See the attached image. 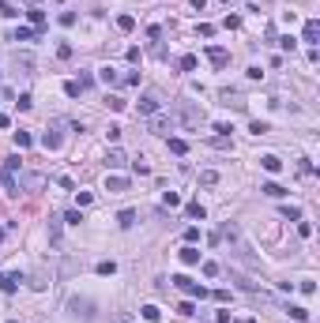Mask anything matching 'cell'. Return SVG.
<instances>
[{
    "mask_svg": "<svg viewBox=\"0 0 320 323\" xmlns=\"http://www.w3.org/2000/svg\"><path fill=\"white\" fill-rule=\"evenodd\" d=\"M147 128H151L155 136H170V132L177 128V120H174V113H162V109H159L151 120H147Z\"/></svg>",
    "mask_w": 320,
    "mask_h": 323,
    "instance_id": "cell-4",
    "label": "cell"
},
{
    "mask_svg": "<svg viewBox=\"0 0 320 323\" xmlns=\"http://www.w3.org/2000/svg\"><path fill=\"white\" fill-rule=\"evenodd\" d=\"M12 64H15V71H19V75H34V56H30V53H15Z\"/></svg>",
    "mask_w": 320,
    "mask_h": 323,
    "instance_id": "cell-9",
    "label": "cell"
},
{
    "mask_svg": "<svg viewBox=\"0 0 320 323\" xmlns=\"http://www.w3.org/2000/svg\"><path fill=\"white\" fill-rule=\"evenodd\" d=\"M218 240H226V244H230V252L237 255L241 263H249V267H260V259L252 255V248H249V240H245V233H241V225H237V222H226V225H222Z\"/></svg>",
    "mask_w": 320,
    "mask_h": 323,
    "instance_id": "cell-1",
    "label": "cell"
},
{
    "mask_svg": "<svg viewBox=\"0 0 320 323\" xmlns=\"http://www.w3.org/2000/svg\"><path fill=\"white\" fill-rule=\"evenodd\" d=\"M204 4H207V0H192V8H196V12H204Z\"/></svg>",
    "mask_w": 320,
    "mask_h": 323,
    "instance_id": "cell-53",
    "label": "cell"
},
{
    "mask_svg": "<svg viewBox=\"0 0 320 323\" xmlns=\"http://www.w3.org/2000/svg\"><path fill=\"white\" fill-rule=\"evenodd\" d=\"M260 192H264V196H271V199H283V196H286V188H283V184H275V181L260 184Z\"/></svg>",
    "mask_w": 320,
    "mask_h": 323,
    "instance_id": "cell-19",
    "label": "cell"
},
{
    "mask_svg": "<svg viewBox=\"0 0 320 323\" xmlns=\"http://www.w3.org/2000/svg\"><path fill=\"white\" fill-rule=\"evenodd\" d=\"M211 147H218V151H226V147H230V136H215V139H211Z\"/></svg>",
    "mask_w": 320,
    "mask_h": 323,
    "instance_id": "cell-48",
    "label": "cell"
},
{
    "mask_svg": "<svg viewBox=\"0 0 320 323\" xmlns=\"http://www.w3.org/2000/svg\"><path fill=\"white\" fill-rule=\"evenodd\" d=\"M200 184H207V188L218 184V173H215V169H204V173H200Z\"/></svg>",
    "mask_w": 320,
    "mask_h": 323,
    "instance_id": "cell-34",
    "label": "cell"
},
{
    "mask_svg": "<svg viewBox=\"0 0 320 323\" xmlns=\"http://www.w3.org/2000/svg\"><path fill=\"white\" fill-rule=\"evenodd\" d=\"M64 94H68V98H79L83 90H79V83H75V79H68V83H64Z\"/></svg>",
    "mask_w": 320,
    "mask_h": 323,
    "instance_id": "cell-37",
    "label": "cell"
},
{
    "mask_svg": "<svg viewBox=\"0 0 320 323\" xmlns=\"http://www.w3.org/2000/svg\"><path fill=\"white\" fill-rule=\"evenodd\" d=\"M34 38H38V30H34V27H15L12 30V42H34Z\"/></svg>",
    "mask_w": 320,
    "mask_h": 323,
    "instance_id": "cell-17",
    "label": "cell"
},
{
    "mask_svg": "<svg viewBox=\"0 0 320 323\" xmlns=\"http://www.w3.org/2000/svg\"><path fill=\"white\" fill-rule=\"evenodd\" d=\"M207 60H211L215 68H226V64H230V53H226L222 45H207Z\"/></svg>",
    "mask_w": 320,
    "mask_h": 323,
    "instance_id": "cell-10",
    "label": "cell"
},
{
    "mask_svg": "<svg viewBox=\"0 0 320 323\" xmlns=\"http://www.w3.org/2000/svg\"><path fill=\"white\" fill-rule=\"evenodd\" d=\"M279 45H283L286 53H294V49H298V38H290V34H286V38H279Z\"/></svg>",
    "mask_w": 320,
    "mask_h": 323,
    "instance_id": "cell-42",
    "label": "cell"
},
{
    "mask_svg": "<svg viewBox=\"0 0 320 323\" xmlns=\"http://www.w3.org/2000/svg\"><path fill=\"white\" fill-rule=\"evenodd\" d=\"M27 15H30V27H34V30H42V27H45V12H42V8H30Z\"/></svg>",
    "mask_w": 320,
    "mask_h": 323,
    "instance_id": "cell-24",
    "label": "cell"
},
{
    "mask_svg": "<svg viewBox=\"0 0 320 323\" xmlns=\"http://www.w3.org/2000/svg\"><path fill=\"white\" fill-rule=\"evenodd\" d=\"M57 23H60V27H75V12H60Z\"/></svg>",
    "mask_w": 320,
    "mask_h": 323,
    "instance_id": "cell-41",
    "label": "cell"
},
{
    "mask_svg": "<svg viewBox=\"0 0 320 323\" xmlns=\"http://www.w3.org/2000/svg\"><path fill=\"white\" fill-rule=\"evenodd\" d=\"M106 192H109V196L128 192V177H106Z\"/></svg>",
    "mask_w": 320,
    "mask_h": 323,
    "instance_id": "cell-13",
    "label": "cell"
},
{
    "mask_svg": "<svg viewBox=\"0 0 320 323\" xmlns=\"http://www.w3.org/2000/svg\"><path fill=\"white\" fill-rule=\"evenodd\" d=\"M0 289H4V274H0Z\"/></svg>",
    "mask_w": 320,
    "mask_h": 323,
    "instance_id": "cell-56",
    "label": "cell"
},
{
    "mask_svg": "<svg viewBox=\"0 0 320 323\" xmlns=\"http://www.w3.org/2000/svg\"><path fill=\"white\" fill-rule=\"evenodd\" d=\"M286 312H290V320H298V323L309 320V308H302V305H286Z\"/></svg>",
    "mask_w": 320,
    "mask_h": 323,
    "instance_id": "cell-26",
    "label": "cell"
},
{
    "mask_svg": "<svg viewBox=\"0 0 320 323\" xmlns=\"http://www.w3.org/2000/svg\"><path fill=\"white\" fill-rule=\"evenodd\" d=\"M170 151H174V154H189V143L185 139H170Z\"/></svg>",
    "mask_w": 320,
    "mask_h": 323,
    "instance_id": "cell-36",
    "label": "cell"
},
{
    "mask_svg": "<svg viewBox=\"0 0 320 323\" xmlns=\"http://www.w3.org/2000/svg\"><path fill=\"white\" fill-rule=\"evenodd\" d=\"M177 312H181V316H196V305H192V301H181V305H177Z\"/></svg>",
    "mask_w": 320,
    "mask_h": 323,
    "instance_id": "cell-45",
    "label": "cell"
},
{
    "mask_svg": "<svg viewBox=\"0 0 320 323\" xmlns=\"http://www.w3.org/2000/svg\"><path fill=\"white\" fill-rule=\"evenodd\" d=\"M302 42H305L309 49L320 42V23H317V19H309V23H305V30H302Z\"/></svg>",
    "mask_w": 320,
    "mask_h": 323,
    "instance_id": "cell-11",
    "label": "cell"
},
{
    "mask_svg": "<svg viewBox=\"0 0 320 323\" xmlns=\"http://www.w3.org/2000/svg\"><path fill=\"white\" fill-rule=\"evenodd\" d=\"M0 240H4V229H0Z\"/></svg>",
    "mask_w": 320,
    "mask_h": 323,
    "instance_id": "cell-57",
    "label": "cell"
},
{
    "mask_svg": "<svg viewBox=\"0 0 320 323\" xmlns=\"http://www.w3.org/2000/svg\"><path fill=\"white\" fill-rule=\"evenodd\" d=\"M106 105H109L113 113H121L124 105H128V102H124V98H117V94H109V98H106Z\"/></svg>",
    "mask_w": 320,
    "mask_h": 323,
    "instance_id": "cell-32",
    "label": "cell"
},
{
    "mask_svg": "<svg viewBox=\"0 0 320 323\" xmlns=\"http://www.w3.org/2000/svg\"><path fill=\"white\" fill-rule=\"evenodd\" d=\"M218 271H222V267H218V263H215V259H207V263H204V274H207V278H215V274H218Z\"/></svg>",
    "mask_w": 320,
    "mask_h": 323,
    "instance_id": "cell-46",
    "label": "cell"
},
{
    "mask_svg": "<svg viewBox=\"0 0 320 323\" xmlns=\"http://www.w3.org/2000/svg\"><path fill=\"white\" fill-rule=\"evenodd\" d=\"M249 132H252V136H267V132H271V124H267V120H252V124H249Z\"/></svg>",
    "mask_w": 320,
    "mask_h": 323,
    "instance_id": "cell-31",
    "label": "cell"
},
{
    "mask_svg": "<svg viewBox=\"0 0 320 323\" xmlns=\"http://www.w3.org/2000/svg\"><path fill=\"white\" fill-rule=\"evenodd\" d=\"M19 282H27V274H23V271H15V274H4V293H15V289H19Z\"/></svg>",
    "mask_w": 320,
    "mask_h": 323,
    "instance_id": "cell-16",
    "label": "cell"
},
{
    "mask_svg": "<svg viewBox=\"0 0 320 323\" xmlns=\"http://www.w3.org/2000/svg\"><path fill=\"white\" fill-rule=\"evenodd\" d=\"M8 124H12V120H8V117H4V113H0V128H8Z\"/></svg>",
    "mask_w": 320,
    "mask_h": 323,
    "instance_id": "cell-54",
    "label": "cell"
},
{
    "mask_svg": "<svg viewBox=\"0 0 320 323\" xmlns=\"http://www.w3.org/2000/svg\"><path fill=\"white\" fill-rule=\"evenodd\" d=\"M0 184H4V192H8V196H15V192H19L15 173H12V169H4V166H0Z\"/></svg>",
    "mask_w": 320,
    "mask_h": 323,
    "instance_id": "cell-14",
    "label": "cell"
},
{
    "mask_svg": "<svg viewBox=\"0 0 320 323\" xmlns=\"http://www.w3.org/2000/svg\"><path fill=\"white\" fill-rule=\"evenodd\" d=\"M106 166H109V169H121V166H128V154H124L121 147H109V154H106Z\"/></svg>",
    "mask_w": 320,
    "mask_h": 323,
    "instance_id": "cell-12",
    "label": "cell"
},
{
    "mask_svg": "<svg viewBox=\"0 0 320 323\" xmlns=\"http://www.w3.org/2000/svg\"><path fill=\"white\" fill-rule=\"evenodd\" d=\"M260 166L267 169V173H279V169H283V158L279 154H260Z\"/></svg>",
    "mask_w": 320,
    "mask_h": 323,
    "instance_id": "cell-18",
    "label": "cell"
},
{
    "mask_svg": "<svg viewBox=\"0 0 320 323\" xmlns=\"http://www.w3.org/2000/svg\"><path fill=\"white\" fill-rule=\"evenodd\" d=\"M196 240H200V229H196V225H189V229H185V244H196Z\"/></svg>",
    "mask_w": 320,
    "mask_h": 323,
    "instance_id": "cell-44",
    "label": "cell"
},
{
    "mask_svg": "<svg viewBox=\"0 0 320 323\" xmlns=\"http://www.w3.org/2000/svg\"><path fill=\"white\" fill-rule=\"evenodd\" d=\"M94 271H98L102 278H113V274H117V263H113V259H102V263H98Z\"/></svg>",
    "mask_w": 320,
    "mask_h": 323,
    "instance_id": "cell-25",
    "label": "cell"
},
{
    "mask_svg": "<svg viewBox=\"0 0 320 323\" xmlns=\"http://www.w3.org/2000/svg\"><path fill=\"white\" fill-rule=\"evenodd\" d=\"M185 214H189V218H200V222H204V218H207L204 203H189V207H185Z\"/></svg>",
    "mask_w": 320,
    "mask_h": 323,
    "instance_id": "cell-28",
    "label": "cell"
},
{
    "mask_svg": "<svg viewBox=\"0 0 320 323\" xmlns=\"http://www.w3.org/2000/svg\"><path fill=\"white\" fill-rule=\"evenodd\" d=\"M117 225H121V229L136 225V211H121V214H117Z\"/></svg>",
    "mask_w": 320,
    "mask_h": 323,
    "instance_id": "cell-29",
    "label": "cell"
},
{
    "mask_svg": "<svg viewBox=\"0 0 320 323\" xmlns=\"http://www.w3.org/2000/svg\"><path fill=\"white\" fill-rule=\"evenodd\" d=\"M12 323H15V320H12Z\"/></svg>",
    "mask_w": 320,
    "mask_h": 323,
    "instance_id": "cell-59",
    "label": "cell"
},
{
    "mask_svg": "<svg viewBox=\"0 0 320 323\" xmlns=\"http://www.w3.org/2000/svg\"><path fill=\"white\" fill-rule=\"evenodd\" d=\"M27 4H30V8H38V0H27Z\"/></svg>",
    "mask_w": 320,
    "mask_h": 323,
    "instance_id": "cell-55",
    "label": "cell"
},
{
    "mask_svg": "<svg viewBox=\"0 0 320 323\" xmlns=\"http://www.w3.org/2000/svg\"><path fill=\"white\" fill-rule=\"evenodd\" d=\"M75 83H79V90H90V86H94V75H79Z\"/></svg>",
    "mask_w": 320,
    "mask_h": 323,
    "instance_id": "cell-47",
    "label": "cell"
},
{
    "mask_svg": "<svg viewBox=\"0 0 320 323\" xmlns=\"http://www.w3.org/2000/svg\"><path fill=\"white\" fill-rule=\"evenodd\" d=\"M298 173H302V177H313V162H309V158H302V162H298Z\"/></svg>",
    "mask_w": 320,
    "mask_h": 323,
    "instance_id": "cell-43",
    "label": "cell"
},
{
    "mask_svg": "<svg viewBox=\"0 0 320 323\" xmlns=\"http://www.w3.org/2000/svg\"><path fill=\"white\" fill-rule=\"evenodd\" d=\"M181 68H185V71H196V56H192V53L181 56Z\"/></svg>",
    "mask_w": 320,
    "mask_h": 323,
    "instance_id": "cell-49",
    "label": "cell"
},
{
    "mask_svg": "<svg viewBox=\"0 0 320 323\" xmlns=\"http://www.w3.org/2000/svg\"><path fill=\"white\" fill-rule=\"evenodd\" d=\"M132 27H136L132 15H117V30H132Z\"/></svg>",
    "mask_w": 320,
    "mask_h": 323,
    "instance_id": "cell-35",
    "label": "cell"
},
{
    "mask_svg": "<svg viewBox=\"0 0 320 323\" xmlns=\"http://www.w3.org/2000/svg\"><path fill=\"white\" fill-rule=\"evenodd\" d=\"M64 222H68V225H79V222H83V214H79V211H68V214H64Z\"/></svg>",
    "mask_w": 320,
    "mask_h": 323,
    "instance_id": "cell-50",
    "label": "cell"
},
{
    "mask_svg": "<svg viewBox=\"0 0 320 323\" xmlns=\"http://www.w3.org/2000/svg\"><path fill=\"white\" fill-rule=\"evenodd\" d=\"M230 282H233V286H237V289H241V293H249V297H260V301H267V305H275V297L267 293V289H260L256 282L249 278V274H241V271H237V267H230Z\"/></svg>",
    "mask_w": 320,
    "mask_h": 323,
    "instance_id": "cell-3",
    "label": "cell"
},
{
    "mask_svg": "<svg viewBox=\"0 0 320 323\" xmlns=\"http://www.w3.org/2000/svg\"><path fill=\"white\" fill-rule=\"evenodd\" d=\"M170 282H174V286L181 289V293H189V297H200V301L207 297V289H204V286H200V282H192V278H185V274H174Z\"/></svg>",
    "mask_w": 320,
    "mask_h": 323,
    "instance_id": "cell-6",
    "label": "cell"
},
{
    "mask_svg": "<svg viewBox=\"0 0 320 323\" xmlns=\"http://www.w3.org/2000/svg\"><path fill=\"white\" fill-rule=\"evenodd\" d=\"M140 312H143V320H147V323H159V320H162V308H159V305H143Z\"/></svg>",
    "mask_w": 320,
    "mask_h": 323,
    "instance_id": "cell-23",
    "label": "cell"
},
{
    "mask_svg": "<svg viewBox=\"0 0 320 323\" xmlns=\"http://www.w3.org/2000/svg\"><path fill=\"white\" fill-rule=\"evenodd\" d=\"M218 98H222V105H233V109H245V102H241V94H237V90H230V86H226V90H218Z\"/></svg>",
    "mask_w": 320,
    "mask_h": 323,
    "instance_id": "cell-15",
    "label": "cell"
},
{
    "mask_svg": "<svg viewBox=\"0 0 320 323\" xmlns=\"http://www.w3.org/2000/svg\"><path fill=\"white\" fill-rule=\"evenodd\" d=\"M159 109H162L159 90H147V94H140V113H143V117H155Z\"/></svg>",
    "mask_w": 320,
    "mask_h": 323,
    "instance_id": "cell-7",
    "label": "cell"
},
{
    "mask_svg": "<svg viewBox=\"0 0 320 323\" xmlns=\"http://www.w3.org/2000/svg\"><path fill=\"white\" fill-rule=\"evenodd\" d=\"M106 139H109V143H117V139H121V128H117V124H109V132H106Z\"/></svg>",
    "mask_w": 320,
    "mask_h": 323,
    "instance_id": "cell-52",
    "label": "cell"
},
{
    "mask_svg": "<svg viewBox=\"0 0 320 323\" xmlns=\"http://www.w3.org/2000/svg\"><path fill=\"white\" fill-rule=\"evenodd\" d=\"M222 27H226V30H237V27H241V15H226V19H222Z\"/></svg>",
    "mask_w": 320,
    "mask_h": 323,
    "instance_id": "cell-40",
    "label": "cell"
},
{
    "mask_svg": "<svg viewBox=\"0 0 320 323\" xmlns=\"http://www.w3.org/2000/svg\"><path fill=\"white\" fill-rule=\"evenodd\" d=\"M174 120L185 128H200L204 124V109L196 102H174Z\"/></svg>",
    "mask_w": 320,
    "mask_h": 323,
    "instance_id": "cell-2",
    "label": "cell"
},
{
    "mask_svg": "<svg viewBox=\"0 0 320 323\" xmlns=\"http://www.w3.org/2000/svg\"><path fill=\"white\" fill-rule=\"evenodd\" d=\"M15 105H19V109H30V105H34V98H30V94H19V102H15Z\"/></svg>",
    "mask_w": 320,
    "mask_h": 323,
    "instance_id": "cell-51",
    "label": "cell"
},
{
    "mask_svg": "<svg viewBox=\"0 0 320 323\" xmlns=\"http://www.w3.org/2000/svg\"><path fill=\"white\" fill-rule=\"evenodd\" d=\"M94 308H98V305H94L90 297H72V301H68V312L79 316V320H94Z\"/></svg>",
    "mask_w": 320,
    "mask_h": 323,
    "instance_id": "cell-5",
    "label": "cell"
},
{
    "mask_svg": "<svg viewBox=\"0 0 320 323\" xmlns=\"http://www.w3.org/2000/svg\"><path fill=\"white\" fill-rule=\"evenodd\" d=\"M4 169H12V173H19V169H23V158H19V154L4 158Z\"/></svg>",
    "mask_w": 320,
    "mask_h": 323,
    "instance_id": "cell-33",
    "label": "cell"
},
{
    "mask_svg": "<svg viewBox=\"0 0 320 323\" xmlns=\"http://www.w3.org/2000/svg\"><path fill=\"white\" fill-rule=\"evenodd\" d=\"M98 79H102L106 86H117V83H121V75H117V71L109 68V64H106V68H98Z\"/></svg>",
    "mask_w": 320,
    "mask_h": 323,
    "instance_id": "cell-20",
    "label": "cell"
},
{
    "mask_svg": "<svg viewBox=\"0 0 320 323\" xmlns=\"http://www.w3.org/2000/svg\"><path fill=\"white\" fill-rule=\"evenodd\" d=\"M162 207H181V196H177V192H166V196H162Z\"/></svg>",
    "mask_w": 320,
    "mask_h": 323,
    "instance_id": "cell-38",
    "label": "cell"
},
{
    "mask_svg": "<svg viewBox=\"0 0 320 323\" xmlns=\"http://www.w3.org/2000/svg\"><path fill=\"white\" fill-rule=\"evenodd\" d=\"M60 218H49V244H53V248H60Z\"/></svg>",
    "mask_w": 320,
    "mask_h": 323,
    "instance_id": "cell-21",
    "label": "cell"
},
{
    "mask_svg": "<svg viewBox=\"0 0 320 323\" xmlns=\"http://www.w3.org/2000/svg\"><path fill=\"white\" fill-rule=\"evenodd\" d=\"M124 323H128V320H124Z\"/></svg>",
    "mask_w": 320,
    "mask_h": 323,
    "instance_id": "cell-58",
    "label": "cell"
},
{
    "mask_svg": "<svg viewBox=\"0 0 320 323\" xmlns=\"http://www.w3.org/2000/svg\"><path fill=\"white\" fill-rule=\"evenodd\" d=\"M181 263H200V252H196V244H185V248H181Z\"/></svg>",
    "mask_w": 320,
    "mask_h": 323,
    "instance_id": "cell-22",
    "label": "cell"
},
{
    "mask_svg": "<svg viewBox=\"0 0 320 323\" xmlns=\"http://www.w3.org/2000/svg\"><path fill=\"white\" fill-rule=\"evenodd\" d=\"M279 214H283L286 222H302V207H294V203H290V207H283Z\"/></svg>",
    "mask_w": 320,
    "mask_h": 323,
    "instance_id": "cell-27",
    "label": "cell"
},
{
    "mask_svg": "<svg viewBox=\"0 0 320 323\" xmlns=\"http://www.w3.org/2000/svg\"><path fill=\"white\" fill-rule=\"evenodd\" d=\"M30 143H34V136H30V132H15V147H19V151H27Z\"/></svg>",
    "mask_w": 320,
    "mask_h": 323,
    "instance_id": "cell-30",
    "label": "cell"
},
{
    "mask_svg": "<svg viewBox=\"0 0 320 323\" xmlns=\"http://www.w3.org/2000/svg\"><path fill=\"white\" fill-rule=\"evenodd\" d=\"M0 15H8V19H15V15H19V8H15V4H8V0H0Z\"/></svg>",
    "mask_w": 320,
    "mask_h": 323,
    "instance_id": "cell-39",
    "label": "cell"
},
{
    "mask_svg": "<svg viewBox=\"0 0 320 323\" xmlns=\"http://www.w3.org/2000/svg\"><path fill=\"white\" fill-rule=\"evenodd\" d=\"M60 143H64V136H60V124H49V132L42 136V147H45V151H60Z\"/></svg>",
    "mask_w": 320,
    "mask_h": 323,
    "instance_id": "cell-8",
    "label": "cell"
}]
</instances>
